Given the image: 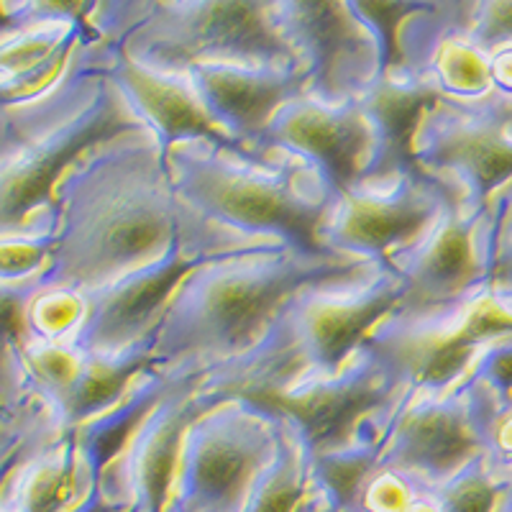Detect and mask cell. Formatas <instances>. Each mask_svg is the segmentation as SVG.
I'll return each instance as SVG.
<instances>
[{"instance_id": "10", "label": "cell", "mask_w": 512, "mask_h": 512, "mask_svg": "<svg viewBox=\"0 0 512 512\" xmlns=\"http://www.w3.org/2000/svg\"><path fill=\"white\" fill-rule=\"evenodd\" d=\"M497 413L500 405L469 374L443 390L413 387L384 428L377 466L436 492L492 454Z\"/></svg>"}, {"instance_id": "20", "label": "cell", "mask_w": 512, "mask_h": 512, "mask_svg": "<svg viewBox=\"0 0 512 512\" xmlns=\"http://www.w3.org/2000/svg\"><path fill=\"white\" fill-rule=\"evenodd\" d=\"M495 512H512V469L507 466V482L500 492V500H497Z\"/></svg>"}, {"instance_id": "11", "label": "cell", "mask_w": 512, "mask_h": 512, "mask_svg": "<svg viewBox=\"0 0 512 512\" xmlns=\"http://www.w3.org/2000/svg\"><path fill=\"white\" fill-rule=\"evenodd\" d=\"M305 72V95L323 103H372L382 95L390 44L367 3H277Z\"/></svg>"}, {"instance_id": "13", "label": "cell", "mask_w": 512, "mask_h": 512, "mask_svg": "<svg viewBox=\"0 0 512 512\" xmlns=\"http://www.w3.org/2000/svg\"><path fill=\"white\" fill-rule=\"evenodd\" d=\"M495 256V210L448 200L418 239L392 256L402 282L397 308H438L489 287Z\"/></svg>"}, {"instance_id": "9", "label": "cell", "mask_w": 512, "mask_h": 512, "mask_svg": "<svg viewBox=\"0 0 512 512\" xmlns=\"http://www.w3.org/2000/svg\"><path fill=\"white\" fill-rule=\"evenodd\" d=\"M512 336V292L484 287L438 308H395L361 338L400 382L443 390L461 382L484 346Z\"/></svg>"}, {"instance_id": "22", "label": "cell", "mask_w": 512, "mask_h": 512, "mask_svg": "<svg viewBox=\"0 0 512 512\" xmlns=\"http://www.w3.org/2000/svg\"><path fill=\"white\" fill-rule=\"evenodd\" d=\"M336 512H361L359 507H351V510H336Z\"/></svg>"}, {"instance_id": "17", "label": "cell", "mask_w": 512, "mask_h": 512, "mask_svg": "<svg viewBox=\"0 0 512 512\" xmlns=\"http://www.w3.org/2000/svg\"><path fill=\"white\" fill-rule=\"evenodd\" d=\"M466 36L487 57L512 52V3H472Z\"/></svg>"}, {"instance_id": "15", "label": "cell", "mask_w": 512, "mask_h": 512, "mask_svg": "<svg viewBox=\"0 0 512 512\" xmlns=\"http://www.w3.org/2000/svg\"><path fill=\"white\" fill-rule=\"evenodd\" d=\"M185 72L218 131L244 149H259L274 111L305 93V72L297 64L210 62Z\"/></svg>"}, {"instance_id": "1", "label": "cell", "mask_w": 512, "mask_h": 512, "mask_svg": "<svg viewBox=\"0 0 512 512\" xmlns=\"http://www.w3.org/2000/svg\"><path fill=\"white\" fill-rule=\"evenodd\" d=\"M52 208L47 280L54 285L90 292L180 256L195 259L185 244L167 146L149 128L82 152L59 175Z\"/></svg>"}, {"instance_id": "12", "label": "cell", "mask_w": 512, "mask_h": 512, "mask_svg": "<svg viewBox=\"0 0 512 512\" xmlns=\"http://www.w3.org/2000/svg\"><path fill=\"white\" fill-rule=\"evenodd\" d=\"M448 195L408 159L333 192L318 241L326 251L390 262L431 226Z\"/></svg>"}, {"instance_id": "6", "label": "cell", "mask_w": 512, "mask_h": 512, "mask_svg": "<svg viewBox=\"0 0 512 512\" xmlns=\"http://www.w3.org/2000/svg\"><path fill=\"white\" fill-rule=\"evenodd\" d=\"M408 162L469 208H487L512 182V93L425 100L405 146Z\"/></svg>"}, {"instance_id": "3", "label": "cell", "mask_w": 512, "mask_h": 512, "mask_svg": "<svg viewBox=\"0 0 512 512\" xmlns=\"http://www.w3.org/2000/svg\"><path fill=\"white\" fill-rule=\"evenodd\" d=\"M369 259L269 249L198 262L169 295L149 341V369L203 377L249 354L300 287Z\"/></svg>"}, {"instance_id": "14", "label": "cell", "mask_w": 512, "mask_h": 512, "mask_svg": "<svg viewBox=\"0 0 512 512\" xmlns=\"http://www.w3.org/2000/svg\"><path fill=\"white\" fill-rule=\"evenodd\" d=\"M198 377H167L157 400L128 431L98 484L118 512H167L187 425L203 410Z\"/></svg>"}, {"instance_id": "2", "label": "cell", "mask_w": 512, "mask_h": 512, "mask_svg": "<svg viewBox=\"0 0 512 512\" xmlns=\"http://www.w3.org/2000/svg\"><path fill=\"white\" fill-rule=\"evenodd\" d=\"M167 167L187 251L198 262L269 249L326 251L318 233L336 185L315 162L272 146L185 139L167 146Z\"/></svg>"}, {"instance_id": "16", "label": "cell", "mask_w": 512, "mask_h": 512, "mask_svg": "<svg viewBox=\"0 0 512 512\" xmlns=\"http://www.w3.org/2000/svg\"><path fill=\"white\" fill-rule=\"evenodd\" d=\"M505 482L507 466L495 454H489L436 489V495L446 512H495Z\"/></svg>"}, {"instance_id": "19", "label": "cell", "mask_w": 512, "mask_h": 512, "mask_svg": "<svg viewBox=\"0 0 512 512\" xmlns=\"http://www.w3.org/2000/svg\"><path fill=\"white\" fill-rule=\"evenodd\" d=\"M36 433H62L52 425H41V423H6V420H0V477L8 469L16 454Z\"/></svg>"}, {"instance_id": "7", "label": "cell", "mask_w": 512, "mask_h": 512, "mask_svg": "<svg viewBox=\"0 0 512 512\" xmlns=\"http://www.w3.org/2000/svg\"><path fill=\"white\" fill-rule=\"evenodd\" d=\"M420 105L384 90L372 103L338 105L303 93L274 111L259 146L315 162L338 190L408 159L405 146Z\"/></svg>"}, {"instance_id": "8", "label": "cell", "mask_w": 512, "mask_h": 512, "mask_svg": "<svg viewBox=\"0 0 512 512\" xmlns=\"http://www.w3.org/2000/svg\"><path fill=\"white\" fill-rule=\"evenodd\" d=\"M205 397L182 438L167 512H244L277 451L282 415L241 397Z\"/></svg>"}, {"instance_id": "4", "label": "cell", "mask_w": 512, "mask_h": 512, "mask_svg": "<svg viewBox=\"0 0 512 512\" xmlns=\"http://www.w3.org/2000/svg\"><path fill=\"white\" fill-rule=\"evenodd\" d=\"M139 128L146 126L113 80V49L93 36L85 62L59 88L0 105V231L52 210L59 175L90 146Z\"/></svg>"}, {"instance_id": "18", "label": "cell", "mask_w": 512, "mask_h": 512, "mask_svg": "<svg viewBox=\"0 0 512 512\" xmlns=\"http://www.w3.org/2000/svg\"><path fill=\"white\" fill-rule=\"evenodd\" d=\"M495 210V256L489 287L512 292V182L492 200Z\"/></svg>"}, {"instance_id": "5", "label": "cell", "mask_w": 512, "mask_h": 512, "mask_svg": "<svg viewBox=\"0 0 512 512\" xmlns=\"http://www.w3.org/2000/svg\"><path fill=\"white\" fill-rule=\"evenodd\" d=\"M82 18L118 54L164 70L210 62L297 64L277 3H100L85 6Z\"/></svg>"}, {"instance_id": "21", "label": "cell", "mask_w": 512, "mask_h": 512, "mask_svg": "<svg viewBox=\"0 0 512 512\" xmlns=\"http://www.w3.org/2000/svg\"><path fill=\"white\" fill-rule=\"evenodd\" d=\"M308 512H333V510H331V507L326 505V500H318V502H315L313 507H310Z\"/></svg>"}]
</instances>
